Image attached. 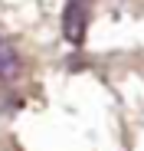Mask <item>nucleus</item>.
Returning <instances> with one entry per match:
<instances>
[{
    "label": "nucleus",
    "mask_w": 144,
    "mask_h": 151,
    "mask_svg": "<svg viewBox=\"0 0 144 151\" xmlns=\"http://www.w3.org/2000/svg\"><path fill=\"white\" fill-rule=\"evenodd\" d=\"M85 30H88V0H66V7H62V36H66V43L82 46Z\"/></svg>",
    "instance_id": "obj_1"
},
{
    "label": "nucleus",
    "mask_w": 144,
    "mask_h": 151,
    "mask_svg": "<svg viewBox=\"0 0 144 151\" xmlns=\"http://www.w3.org/2000/svg\"><path fill=\"white\" fill-rule=\"evenodd\" d=\"M20 72H23V56L16 53V46L7 36H0V79L10 82V79H16Z\"/></svg>",
    "instance_id": "obj_2"
}]
</instances>
